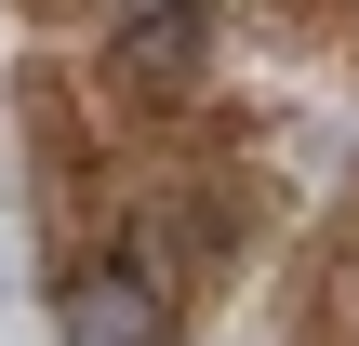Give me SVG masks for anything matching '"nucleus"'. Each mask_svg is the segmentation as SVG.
I'll use <instances>...</instances> for the list:
<instances>
[{
  "label": "nucleus",
  "mask_w": 359,
  "mask_h": 346,
  "mask_svg": "<svg viewBox=\"0 0 359 346\" xmlns=\"http://www.w3.org/2000/svg\"><path fill=\"white\" fill-rule=\"evenodd\" d=\"M53 307H67V346H160V333H173V307H160V267H147V253L80 267Z\"/></svg>",
  "instance_id": "1"
},
{
  "label": "nucleus",
  "mask_w": 359,
  "mask_h": 346,
  "mask_svg": "<svg viewBox=\"0 0 359 346\" xmlns=\"http://www.w3.org/2000/svg\"><path fill=\"white\" fill-rule=\"evenodd\" d=\"M200 53H213V13H200V0H147V13H120L107 80H133V93H187Z\"/></svg>",
  "instance_id": "2"
},
{
  "label": "nucleus",
  "mask_w": 359,
  "mask_h": 346,
  "mask_svg": "<svg viewBox=\"0 0 359 346\" xmlns=\"http://www.w3.org/2000/svg\"><path fill=\"white\" fill-rule=\"evenodd\" d=\"M120 13H147V0H120Z\"/></svg>",
  "instance_id": "3"
}]
</instances>
